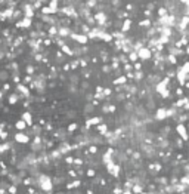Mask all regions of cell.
I'll return each mask as SVG.
<instances>
[{"label": "cell", "mask_w": 189, "mask_h": 194, "mask_svg": "<svg viewBox=\"0 0 189 194\" xmlns=\"http://www.w3.org/2000/svg\"><path fill=\"white\" fill-rule=\"evenodd\" d=\"M15 92H16V93H19L22 99H30V98H31V89H30L27 84H24V83L16 84Z\"/></svg>", "instance_id": "cell-1"}, {"label": "cell", "mask_w": 189, "mask_h": 194, "mask_svg": "<svg viewBox=\"0 0 189 194\" xmlns=\"http://www.w3.org/2000/svg\"><path fill=\"white\" fill-rule=\"evenodd\" d=\"M13 141L16 144H19V145H28V144H31V138L25 132H16L13 135Z\"/></svg>", "instance_id": "cell-2"}, {"label": "cell", "mask_w": 189, "mask_h": 194, "mask_svg": "<svg viewBox=\"0 0 189 194\" xmlns=\"http://www.w3.org/2000/svg\"><path fill=\"white\" fill-rule=\"evenodd\" d=\"M70 39L73 40V41H76L77 44H80V46H87V43H89V37H87L86 34H81V33H80V34L73 33Z\"/></svg>", "instance_id": "cell-3"}, {"label": "cell", "mask_w": 189, "mask_h": 194, "mask_svg": "<svg viewBox=\"0 0 189 194\" xmlns=\"http://www.w3.org/2000/svg\"><path fill=\"white\" fill-rule=\"evenodd\" d=\"M34 25V21L31 19V18H22L21 21H18V22H15V28H31Z\"/></svg>", "instance_id": "cell-4"}, {"label": "cell", "mask_w": 189, "mask_h": 194, "mask_svg": "<svg viewBox=\"0 0 189 194\" xmlns=\"http://www.w3.org/2000/svg\"><path fill=\"white\" fill-rule=\"evenodd\" d=\"M138 55H139V59L140 61H148V59H151L152 58V50L149 47H143V49H140L139 52H138Z\"/></svg>", "instance_id": "cell-5"}, {"label": "cell", "mask_w": 189, "mask_h": 194, "mask_svg": "<svg viewBox=\"0 0 189 194\" xmlns=\"http://www.w3.org/2000/svg\"><path fill=\"white\" fill-rule=\"evenodd\" d=\"M58 28H59L58 37H62V39H68V37H71L73 30H71L70 27H58Z\"/></svg>", "instance_id": "cell-6"}, {"label": "cell", "mask_w": 189, "mask_h": 194, "mask_svg": "<svg viewBox=\"0 0 189 194\" xmlns=\"http://www.w3.org/2000/svg\"><path fill=\"white\" fill-rule=\"evenodd\" d=\"M19 99H22L19 93H16V92H10L9 96H7V104H9L10 107H12V105H16Z\"/></svg>", "instance_id": "cell-7"}, {"label": "cell", "mask_w": 189, "mask_h": 194, "mask_svg": "<svg viewBox=\"0 0 189 194\" xmlns=\"http://www.w3.org/2000/svg\"><path fill=\"white\" fill-rule=\"evenodd\" d=\"M95 130L98 132V135H101V136H105L108 132H110V126H108V123H101L99 126H96L95 127Z\"/></svg>", "instance_id": "cell-8"}, {"label": "cell", "mask_w": 189, "mask_h": 194, "mask_svg": "<svg viewBox=\"0 0 189 194\" xmlns=\"http://www.w3.org/2000/svg\"><path fill=\"white\" fill-rule=\"evenodd\" d=\"M21 120H24L28 126H34V120H33V114L30 113V111H24L22 114H21Z\"/></svg>", "instance_id": "cell-9"}, {"label": "cell", "mask_w": 189, "mask_h": 194, "mask_svg": "<svg viewBox=\"0 0 189 194\" xmlns=\"http://www.w3.org/2000/svg\"><path fill=\"white\" fill-rule=\"evenodd\" d=\"M177 133L185 139V141H188L189 139V136H188V130H186V126L185 124H182V123H179L177 124Z\"/></svg>", "instance_id": "cell-10"}, {"label": "cell", "mask_w": 189, "mask_h": 194, "mask_svg": "<svg viewBox=\"0 0 189 194\" xmlns=\"http://www.w3.org/2000/svg\"><path fill=\"white\" fill-rule=\"evenodd\" d=\"M15 129H16L18 132H25V130L28 129V124H27L24 120H21V118H19V120H16V121H15Z\"/></svg>", "instance_id": "cell-11"}, {"label": "cell", "mask_w": 189, "mask_h": 194, "mask_svg": "<svg viewBox=\"0 0 189 194\" xmlns=\"http://www.w3.org/2000/svg\"><path fill=\"white\" fill-rule=\"evenodd\" d=\"M127 81H129V78H127V76H120V77L114 78L113 80V84H115V86H126L127 84Z\"/></svg>", "instance_id": "cell-12"}, {"label": "cell", "mask_w": 189, "mask_h": 194, "mask_svg": "<svg viewBox=\"0 0 189 194\" xmlns=\"http://www.w3.org/2000/svg\"><path fill=\"white\" fill-rule=\"evenodd\" d=\"M165 117H168L167 108H158V110H157V113H155V118H157V120H164Z\"/></svg>", "instance_id": "cell-13"}, {"label": "cell", "mask_w": 189, "mask_h": 194, "mask_svg": "<svg viewBox=\"0 0 189 194\" xmlns=\"http://www.w3.org/2000/svg\"><path fill=\"white\" fill-rule=\"evenodd\" d=\"M132 18H127V19H124L123 21V25H121V31L126 34L127 31H130V28H132Z\"/></svg>", "instance_id": "cell-14"}, {"label": "cell", "mask_w": 189, "mask_h": 194, "mask_svg": "<svg viewBox=\"0 0 189 194\" xmlns=\"http://www.w3.org/2000/svg\"><path fill=\"white\" fill-rule=\"evenodd\" d=\"M37 74V68H36V65H33V64H28L27 67H25V76H36Z\"/></svg>", "instance_id": "cell-15"}, {"label": "cell", "mask_w": 189, "mask_h": 194, "mask_svg": "<svg viewBox=\"0 0 189 194\" xmlns=\"http://www.w3.org/2000/svg\"><path fill=\"white\" fill-rule=\"evenodd\" d=\"M12 77V74H9L7 70H0V81L1 83H7V80Z\"/></svg>", "instance_id": "cell-16"}, {"label": "cell", "mask_w": 189, "mask_h": 194, "mask_svg": "<svg viewBox=\"0 0 189 194\" xmlns=\"http://www.w3.org/2000/svg\"><path fill=\"white\" fill-rule=\"evenodd\" d=\"M31 130H33V135H34V136H41V133L44 132V129H43L41 124H34V126L31 127Z\"/></svg>", "instance_id": "cell-17"}, {"label": "cell", "mask_w": 189, "mask_h": 194, "mask_svg": "<svg viewBox=\"0 0 189 194\" xmlns=\"http://www.w3.org/2000/svg\"><path fill=\"white\" fill-rule=\"evenodd\" d=\"M127 56H129V62H130V64H136V62H139V55H138V52L133 50V52H130Z\"/></svg>", "instance_id": "cell-18"}, {"label": "cell", "mask_w": 189, "mask_h": 194, "mask_svg": "<svg viewBox=\"0 0 189 194\" xmlns=\"http://www.w3.org/2000/svg\"><path fill=\"white\" fill-rule=\"evenodd\" d=\"M132 193L133 194H142L143 193V185H142V184H135L133 188H132Z\"/></svg>", "instance_id": "cell-19"}, {"label": "cell", "mask_w": 189, "mask_h": 194, "mask_svg": "<svg viewBox=\"0 0 189 194\" xmlns=\"http://www.w3.org/2000/svg\"><path fill=\"white\" fill-rule=\"evenodd\" d=\"M151 25H152V21L149 18H143V19L139 21V27H148V28H149Z\"/></svg>", "instance_id": "cell-20"}, {"label": "cell", "mask_w": 189, "mask_h": 194, "mask_svg": "<svg viewBox=\"0 0 189 194\" xmlns=\"http://www.w3.org/2000/svg\"><path fill=\"white\" fill-rule=\"evenodd\" d=\"M101 71H102L104 74H110V73H113V67H111V64H104V65L101 67Z\"/></svg>", "instance_id": "cell-21"}, {"label": "cell", "mask_w": 189, "mask_h": 194, "mask_svg": "<svg viewBox=\"0 0 189 194\" xmlns=\"http://www.w3.org/2000/svg\"><path fill=\"white\" fill-rule=\"evenodd\" d=\"M96 175H98V173H96V169H92V167H90V169H87V170H86V176H87L89 179L96 178Z\"/></svg>", "instance_id": "cell-22"}, {"label": "cell", "mask_w": 189, "mask_h": 194, "mask_svg": "<svg viewBox=\"0 0 189 194\" xmlns=\"http://www.w3.org/2000/svg\"><path fill=\"white\" fill-rule=\"evenodd\" d=\"M77 129H78V123H76V121H73V123H70V124L67 126V130H68V133H73V132H76Z\"/></svg>", "instance_id": "cell-23"}, {"label": "cell", "mask_w": 189, "mask_h": 194, "mask_svg": "<svg viewBox=\"0 0 189 194\" xmlns=\"http://www.w3.org/2000/svg\"><path fill=\"white\" fill-rule=\"evenodd\" d=\"M70 67H71V70H77V68L80 67V59L73 58V59L70 61Z\"/></svg>", "instance_id": "cell-24"}, {"label": "cell", "mask_w": 189, "mask_h": 194, "mask_svg": "<svg viewBox=\"0 0 189 194\" xmlns=\"http://www.w3.org/2000/svg\"><path fill=\"white\" fill-rule=\"evenodd\" d=\"M87 151H89L90 155H96L98 151H99V147L98 145H90V147H87Z\"/></svg>", "instance_id": "cell-25"}, {"label": "cell", "mask_w": 189, "mask_h": 194, "mask_svg": "<svg viewBox=\"0 0 189 194\" xmlns=\"http://www.w3.org/2000/svg\"><path fill=\"white\" fill-rule=\"evenodd\" d=\"M10 182L7 179H0V190H9Z\"/></svg>", "instance_id": "cell-26"}, {"label": "cell", "mask_w": 189, "mask_h": 194, "mask_svg": "<svg viewBox=\"0 0 189 194\" xmlns=\"http://www.w3.org/2000/svg\"><path fill=\"white\" fill-rule=\"evenodd\" d=\"M148 169L152 170V172H158L161 169V164L160 163H151V164H148Z\"/></svg>", "instance_id": "cell-27"}, {"label": "cell", "mask_w": 189, "mask_h": 194, "mask_svg": "<svg viewBox=\"0 0 189 194\" xmlns=\"http://www.w3.org/2000/svg\"><path fill=\"white\" fill-rule=\"evenodd\" d=\"M33 81H34V77H33V76H24V77H22V83L27 84V86H30Z\"/></svg>", "instance_id": "cell-28"}, {"label": "cell", "mask_w": 189, "mask_h": 194, "mask_svg": "<svg viewBox=\"0 0 189 194\" xmlns=\"http://www.w3.org/2000/svg\"><path fill=\"white\" fill-rule=\"evenodd\" d=\"M165 61H167V62H170V64H176V62H177V59H176V55H171V53L165 56Z\"/></svg>", "instance_id": "cell-29"}, {"label": "cell", "mask_w": 189, "mask_h": 194, "mask_svg": "<svg viewBox=\"0 0 189 194\" xmlns=\"http://www.w3.org/2000/svg\"><path fill=\"white\" fill-rule=\"evenodd\" d=\"M95 105H92V104H86V107H84V111H86V114H90L92 111H95Z\"/></svg>", "instance_id": "cell-30"}, {"label": "cell", "mask_w": 189, "mask_h": 194, "mask_svg": "<svg viewBox=\"0 0 189 194\" xmlns=\"http://www.w3.org/2000/svg\"><path fill=\"white\" fill-rule=\"evenodd\" d=\"M74 158H76L74 155H67V157H65V163H67L68 166L73 167V164H74Z\"/></svg>", "instance_id": "cell-31"}, {"label": "cell", "mask_w": 189, "mask_h": 194, "mask_svg": "<svg viewBox=\"0 0 189 194\" xmlns=\"http://www.w3.org/2000/svg\"><path fill=\"white\" fill-rule=\"evenodd\" d=\"M7 193H9V194H18V193H19V190H18V187H16V185L10 184V187H9Z\"/></svg>", "instance_id": "cell-32"}, {"label": "cell", "mask_w": 189, "mask_h": 194, "mask_svg": "<svg viewBox=\"0 0 189 194\" xmlns=\"http://www.w3.org/2000/svg\"><path fill=\"white\" fill-rule=\"evenodd\" d=\"M47 4H49L50 7H53V9H61V7H59V4H61V3H59V1H56V0H52V1H49Z\"/></svg>", "instance_id": "cell-33"}, {"label": "cell", "mask_w": 189, "mask_h": 194, "mask_svg": "<svg viewBox=\"0 0 189 194\" xmlns=\"http://www.w3.org/2000/svg\"><path fill=\"white\" fill-rule=\"evenodd\" d=\"M143 78V71H135V81H139Z\"/></svg>", "instance_id": "cell-34"}, {"label": "cell", "mask_w": 189, "mask_h": 194, "mask_svg": "<svg viewBox=\"0 0 189 194\" xmlns=\"http://www.w3.org/2000/svg\"><path fill=\"white\" fill-rule=\"evenodd\" d=\"M43 129H44V132H52V130H53V124L49 121V123H46V124L43 126Z\"/></svg>", "instance_id": "cell-35"}, {"label": "cell", "mask_w": 189, "mask_h": 194, "mask_svg": "<svg viewBox=\"0 0 189 194\" xmlns=\"http://www.w3.org/2000/svg\"><path fill=\"white\" fill-rule=\"evenodd\" d=\"M52 44H55L52 39H44L43 40V46H44V47H49V46H52Z\"/></svg>", "instance_id": "cell-36"}, {"label": "cell", "mask_w": 189, "mask_h": 194, "mask_svg": "<svg viewBox=\"0 0 189 194\" xmlns=\"http://www.w3.org/2000/svg\"><path fill=\"white\" fill-rule=\"evenodd\" d=\"M133 68H135V71H142V62L139 61V62L133 64Z\"/></svg>", "instance_id": "cell-37"}, {"label": "cell", "mask_w": 189, "mask_h": 194, "mask_svg": "<svg viewBox=\"0 0 189 194\" xmlns=\"http://www.w3.org/2000/svg\"><path fill=\"white\" fill-rule=\"evenodd\" d=\"M67 116L70 117V118H76L77 111H74V110H70V111H67Z\"/></svg>", "instance_id": "cell-38"}, {"label": "cell", "mask_w": 189, "mask_h": 194, "mask_svg": "<svg viewBox=\"0 0 189 194\" xmlns=\"http://www.w3.org/2000/svg\"><path fill=\"white\" fill-rule=\"evenodd\" d=\"M81 89H83V90L89 89V80H83V81H81Z\"/></svg>", "instance_id": "cell-39"}, {"label": "cell", "mask_w": 189, "mask_h": 194, "mask_svg": "<svg viewBox=\"0 0 189 194\" xmlns=\"http://www.w3.org/2000/svg\"><path fill=\"white\" fill-rule=\"evenodd\" d=\"M9 89H10V83H9V81H7V83H3V86H1V90H3V92H7Z\"/></svg>", "instance_id": "cell-40"}, {"label": "cell", "mask_w": 189, "mask_h": 194, "mask_svg": "<svg viewBox=\"0 0 189 194\" xmlns=\"http://www.w3.org/2000/svg\"><path fill=\"white\" fill-rule=\"evenodd\" d=\"M183 93H185V92H183V89H182V87H179V89L176 90V95H177L179 98H182V96H183Z\"/></svg>", "instance_id": "cell-41"}, {"label": "cell", "mask_w": 189, "mask_h": 194, "mask_svg": "<svg viewBox=\"0 0 189 194\" xmlns=\"http://www.w3.org/2000/svg\"><path fill=\"white\" fill-rule=\"evenodd\" d=\"M132 157H133V158H140V153H139V151H135Z\"/></svg>", "instance_id": "cell-42"}, {"label": "cell", "mask_w": 189, "mask_h": 194, "mask_svg": "<svg viewBox=\"0 0 189 194\" xmlns=\"http://www.w3.org/2000/svg\"><path fill=\"white\" fill-rule=\"evenodd\" d=\"M3 93H4V92L0 89V102H1V99H3Z\"/></svg>", "instance_id": "cell-43"}, {"label": "cell", "mask_w": 189, "mask_h": 194, "mask_svg": "<svg viewBox=\"0 0 189 194\" xmlns=\"http://www.w3.org/2000/svg\"><path fill=\"white\" fill-rule=\"evenodd\" d=\"M0 194H9V193H7V190H0Z\"/></svg>", "instance_id": "cell-44"}, {"label": "cell", "mask_w": 189, "mask_h": 194, "mask_svg": "<svg viewBox=\"0 0 189 194\" xmlns=\"http://www.w3.org/2000/svg\"><path fill=\"white\" fill-rule=\"evenodd\" d=\"M123 194H133V193H132L130 190H127V191H124V193H123Z\"/></svg>", "instance_id": "cell-45"}, {"label": "cell", "mask_w": 189, "mask_h": 194, "mask_svg": "<svg viewBox=\"0 0 189 194\" xmlns=\"http://www.w3.org/2000/svg\"><path fill=\"white\" fill-rule=\"evenodd\" d=\"M1 31H3V30H1V24H0V34H1Z\"/></svg>", "instance_id": "cell-46"}]
</instances>
